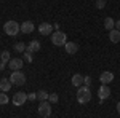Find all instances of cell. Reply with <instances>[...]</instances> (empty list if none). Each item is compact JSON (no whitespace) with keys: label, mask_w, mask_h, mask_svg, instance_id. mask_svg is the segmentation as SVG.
<instances>
[{"label":"cell","mask_w":120,"mask_h":118,"mask_svg":"<svg viewBox=\"0 0 120 118\" xmlns=\"http://www.w3.org/2000/svg\"><path fill=\"white\" fill-rule=\"evenodd\" d=\"M22 59H26L27 62H32V53H27V51H24V56H22Z\"/></svg>","instance_id":"cell-23"},{"label":"cell","mask_w":120,"mask_h":118,"mask_svg":"<svg viewBox=\"0 0 120 118\" xmlns=\"http://www.w3.org/2000/svg\"><path fill=\"white\" fill-rule=\"evenodd\" d=\"M22 64H24V61H22V59L15 57V59H11V61L8 62V67L13 70V72H16V70H21V69H22Z\"/></svg>","instance_id":"cell-7"},{"label":"cell","mask_w":120,"mask_h":118,"mask_svg":"<svg viewBox=\"0 0 120 118\" xmlns=\"http://www.w3.org/2000/svg\"><path fill=\"white\" fill-rule=\"evenodd\" d=\"M3 69H5V64H3V62H0V70H3Z\"/></svg>","instance_id":"cell-29"},{"label":"cell","mask_w":120,"mask_h":118,"mask_svg":"<svg viewBox=\"0 0 120 118\" xmlns=\"http://www.w3.org/2000/svg\"><path fill=\"white\" fill-rule=\"evenodd\" d=\"M48 96H50V94H48V93H46L45 89H40L37 93V99L40 100V102H43V100H46L48 99Z\"/></svg>","instance_id":"cell-19"},{"label":"cell","mask_w":120,"mask_h":118,"mask_svg":"<svg viewBox=\"0 0 120 118\" xmlns=\"http://www.w3.org/2000/svg\"><path fill=\"white\" fill-rule=\"evenodd\" d=\"M0 59H2V62L7 64L11 61V57H10V51H2V54H0Z\"/></svg>","instance_id":"cell-20"},{"label":"cell","mask_w":120,"mask_h":118,"mask_svg":"<svg viewBox=\"0 0 120 118\" xmlns=\"http://www.w3.org/2000/svg\"><path fill=\"white\" fill-rule=\"evenodd\" d=\"M53 29H56V30H59V24L56 22V24H53Z\"/></svg>","instance_id":"cell-27"},{"label":"cell","mask_w":120,"mask_h":118,"mask_svg":"<svg viewBox=\"0 0 120 118\" xmlns=\"http://www.w3.org/2000/svg\"><path fill=\"white\" fill-rule=\"evenodd\" d=\"M104 27L107 29V30H112V29L115 27V21L112 18H106L104 19Z\"/></svg>","instance_id":"cell-17"},{"label":"cell","mask_w":120,"mask_h":118,"mask_svg":"<svg viewBox=\"0 0 120 118\" xmlns=\"http://www.w3.org/2000/svg\"><path fill=\"white\" fill-rule=\"evenodd\" d=\"M13 85H11V82L10 80H7V78H2L0 80V91L2 93H7V91H10V88H11Z\"/></svg>","instance_id":"cell-16"},{"label":"cell","mask_w":120,"mask_h":118,"mask_svg":"<svg viewBox=\"0 0 120 118\" xmlns=\"http://www.w3.org/2000/svg\"><path fill=\"white\" fill-rule=\"evenodd\" d=\"M109 40H111L112 43H119L120 42V30L119 29H112V30H109Z\"/></svg>","instance_id":"cell-14"},{"label":"cell","mask_w":120,"mask_h":118,"mask_svg":"<svg viewBox=\"0 0 120 118\" xmlns=\"http://www.w3.org/2000/svg\"><path fill=\"white\" fill-rule=\"evenodd\" d=\"M27 99L29 100H35L37 99V93H30V94H27Z\"/></svg>","instance_id":"cell-26"},{"label":"cell","mask_w":120,"mask_h":118,"mask_svg":"<svg viewBox=\"0 0 120 118\" xmlns=\"http://www.w3.org/2000/svg\"><path fill=\"white\" fill-rule=\"evenodd\" d=\"M98 96H99V99H101V100H104L106 97H109V96H111V89H109V86H107V85H101L99 89H98Z\"/></svg>","instance_id":"cell-9"},{"label":"cell","mask_w":120,"mask_h":118,"mask_svg":"<svg viewBox=\"0 0 120 118\" xmlns=\"http://www.w3.org/2000/svg\"><path fill=\"white\" fill-rule=\"evenodd\" d=\"M51 43L55 46L66 45V34L61 32V30H56L55 34H51Z\"/></svg>","instance_id":"cell-3"},{"label":"cell","mask_w":120,"mask_h":118,"mask_svg":"<svg viewBox=\"0 0 120 118\" xmlns=\"http://www.w3.org/2000/svg\"><path fill=\"white\" fill-rule=\"evenodd\" d=\"M26 100H27V94H26V93H21V91H19V93H16V94L13 96V104L18 105V107L22 105Z\"/></svg>","instance_id":"cell-6"},{"label":"cell","mask_w":120,"mask_h":118,"mask_svg":"<svg viewBox=\"0 0 120 118\" xmlns=\"http://www.w3.org/2000/svg\"><path fill=\"white\" fill-rule=\"evenodd\" d=\"M10 82H11V85H24L26 83V75L22 72H19V70H16V72H11V77H10Z\"/></svg>","instance_id":"cell-4"},{"label":"cell","mask_w":120,"mask_h":118,"mask_svg":"<svg viewBox=\"0 0 120 118\" xmlns=\"http://www.w3.org/2000/svg\"><path fill=\"white\" fill-rule=\"evenodd\" d=\"M91 99V91L88 86H80L79 89H77V100H79V104H86V102H90Z\"/></svg>","instance_id":"cell-1"},{"label":"cell","mask_w":120,"mask_h":118,"mask_svg":"<svg viewBox=\"0 0 120 118\" xmlns=\"http://www.w3.org/2000/svg\"><path fill=\"white\" fill-rule=\"evenodd\" d=\"M13 50H15L16 53H24V51H26V45H24L22 42H18V43H15Z\"/></svg>","instance_id":"cell-18"},{"label":"cell","mask_w":120,"mask_h":118,"mask_svg":"<svg viewBox=\"0 0 120 118\" xmlns=\"http://www.w3.org/2000/svg\"><path fill=\"white\" fill-rule=\"evenodd\" d=\"M26 51H27V53H35V51H40V42H38V40H32V42L26 46Z\"/></svg>","instance_id":"cell-13"},{"label":"cell","mask_w":120,"mask_h":118,"mask_svg":"<svg viewBox=\"0 0 120 118\" xmlns=\"http://www.w3.org/2000/svg\"><path fill=\"white\" fill-rule=\"evenodd\" d=\"M117 112H119V115H120V102L117 104Z\"/></svg>","instance_id":"cell-30"},{"label":"cell","mask_w":120,"mask_h":118,"mask_svg":"<svg viewBox=\"0 0 120 118\" xmlns=\"http://www.w3.org/2000/svg\"><path fill=\"white\" fill-rule=\"evenodd\" d=\"M71 82H72L74 86L80 88V86H82V83H83V77L80 75V73H74V75H72V78H71Z\"/></svg>","instance_id":"cell-15"},{"label":"cell","mask_w":120,"mask_h":118,"mask_svg":"<svg viewBox=\"0 0 120 118\" xmlns=\"http://www.w3.org/2000/svg\"><path fill=\"white\" fill-rule=\"evenodd\" d=\"M3 30H5L7 35L15 37V35H18V32L21 30V26H19L16 21H7L5 26H3Z\"/></svg>","instance_id":"cell-2"},{"label":"cell","mask_w":120,"mask_h":118,"mask_svg":"<svg viewBox=\"0 0 120 118\" xmlns=\"http://www.w3.org/2000/svg\"><path fill=\"white\" fill-rule=\"evenodd\" d=\"M58 99H59V97H58V94H56V93H53V94H50V96H48V100H50V102H58Z\"/></svg>","instance_id":"cell-24"},{"label":"cell","mask_w":120,"mask_h":118,"mask_svg":"<svg viewBox=\"0 0 120 118\" xmlns=\"http://www.w3.org/2000/svg\"><path fill=\"white\" fill-rule=\"evenodd\" d=\"M64 48H66V51H67V54H75L79 51V45L75 42H66Z\"/></svg>","instance_id":"cell-11"},{"label":"cell","mask_w":120,"mask_h":118,"mask_svg":"<svg viewBox=\"0 0 120 118\" xmlns=\"http://www.w3.org/2000/svg\"><path fill=\"white\" fill-rule=\"evenodd\" d=\"M106 7V0H96V8L98 10H102Z\"/></svg>","instance_id":"cell-22"},{"label":"cell","mask_w":120,"mask_h":118,"mask_svg":"<svg viewBox=\"0 0 120 118\" xmlns=\"http://www.w3.org/2000/svg\"><path fill=\"white\" fill-rule=\"evenodd\" d=\"M83 85H85V86H90V85H91V78H90V77H83Z\"/></svg>","instance_id":"cell-25"},{"label":"cell","mask_w":120,"mask_h":118,"mask_svg":"<svg viewBox=\"0 0 120 118\" xmlns=\"http://www.w3.org/2000/svg\"><path fill=\"white\" fill-rule=\"evenodd\" d=\"M99 80H101L102 85H109V83L114 80V73L109 72V70H106V72L101 73V77H99Z\"/></svg>","instance_id":"cell-10"},{"label":"cell","mask_w":120,"mask_h":118,"mask_svg":"<svg viewBox=\"0 0 120 118\" xmlns=\"http://www.w3.org/2000/svg\"><path fill=\"white\" fill-rule=\"evenodd\" d=\"M38 115L43 118H48L50 115H51V105L46 102V100H43V102H40V105H38Z\"/></svg>","instance_id":"cell-5"},{"label":"cell","mask_w":120,"mask_h":118,"mask_svg":"<svg viewBox=\"0 0 120 118\" xmlns=\"http://www.w3.org/2000/svg\"><path fill=\"white\" fill-rule=\"evenodd\" d=\"M115 29H119V30H120V21H117V22H115Z\"/></svg>","instance_id":"cell-28"},{"label":"cell","mask_w":120,"mask_h":118,"mask_svg":"<svg viewBox=\"0 0 120 118\" xmlns=\"http://www.w3.org/2000/svg\"><path fill=\"white\" fill-rule=\"evenodd\" d=\"M7 102H8L7 93H0V105H3V104H7Z\"/></svg>","instance_id":"cell-21"},{"label":"cell","mask_w":120,"mask_h":118,"mask_svg":"<svg viewBox=\"0 0 120 118\" xmlns=\"http://www.w3.org/2000/svg\"><path fill=\"white\" fill-rule=\"evenodd\" d=\"M38 32H40L42 35H51V34H53V26L48 24V22H42V24L38 26Z\"/></svg>","instance_id":"cell-8"},{"label":"cell","mask_w":120,"mask_h":118,"mask_svg":"<svg viewBox=\"0 0 120 118\" xmlns=\"http://www.w3.org/2000/svg\"><path fill=\"white\" fill-rule=\"evenodd\" d=\"M34 29L35 27H34V24H32L30 21H24V22L21 24V32H22V34H32Z\"/></svg>","instance_id":"cell-12"}]
</instances>
